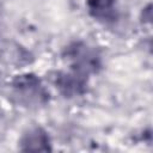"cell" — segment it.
<instances>
[{
    "label": "cell",
    "mask_w": 153,
    "mask_h": 153,
    "mask_svg": "<svg viewBox=\"0 0 153 153\" xmlns=\"http://www.w3.org/2000/svg\"><path fill=\"white\" fill-rule=\"evenodd\" d=\"M65 57L71 68L86 76L97 73L102 67V60L98 51L85 42H73L65 49Z\"/></svg>",
    "instance_id": "1"
},
{
    "label": "cell",
    "mask_w": 153,
    "mask_h": 153,
    "mask_svg": "<svg viewBox=\"0 0 153 153\" xmlns=\"http://www.w3.org/2000/svg\"><path fill=\"white\" fill-rule=\"evenodd\" d=\"M12 93L24 106H39L47 104L49 93L35 74H22L12 81Z\"/></svg>",
    "instance_id": "2"
},
{
    "label": "cell",
    "mask_w": 153,
    "mask_h": 153,
    "mask_svg": "<svg viewBox=\"0 0 153 153\" xmlns=\"http://www.w3.org/2000/svg\"><path fill=\"white\" fill-rule=\"evenodd\" d=\"M88 76L80 74L73 69L69 72H61L56 75L55 85L56 88L67 98L81 96L86 92Z\"/></svg>",
    "instance_id": "3"
},
{
    "label": "cell",
    "mask_w": 153,
    "mask_h": 153,
    "mask_svg": "<svg viewBox=\"0 0 153 153\" xmlns=\"http://www.w3.org/2000/svg\"><path fill=\"white\" fill-rule=\"evenodd\" d=\"M20 151L30 152H48L51 151V142L48 133L41 127L27 129L19 140Z\"/></svg>",
    "instance_id": "4"
},
{
    "label": "cell",
    "mask_w": 153,
    "mask_h": 153,
    "mask_svg": "<svg viewBox=\"0 0 153 153\" xmlns=\"http://www.w3.org/2000/svg\"><path fill=\"white\" fill-rule=\"evenodd\" d=\"M87 11L97 22L110 24L118 19L117 0H85Z\"/></svg>",
    "instance_id": "5"
}]
</instances>
